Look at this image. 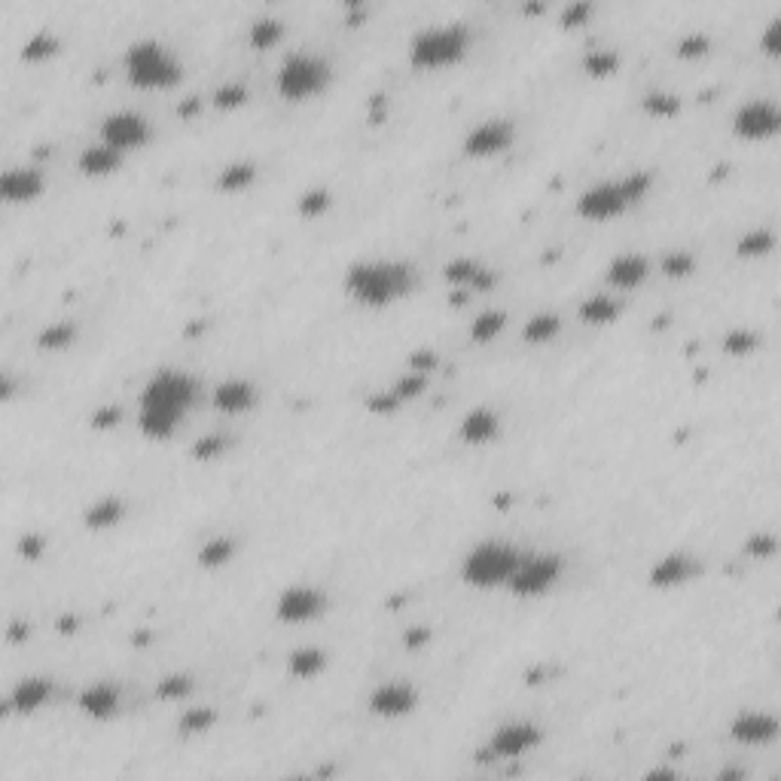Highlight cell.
I'll return each mask as SVG.
<instances>
[{"mask_svg":"<svg viewBox=\"0 0 781 781\" xmlns=\"http://www.w3.org/2000/svg\"><path fill=\"white\" fill-rule=\"evenodd\" d=\"M126 77L137 89H168L181 82L184 67L175 52L165 50L159 40L144 37L126 50Z\"/></svg>","mask_w":781,"mask_h":781,"instance_id":"cell-2","label":"cell"},{"mask_svg":"<svg viewBox=\"0 0 781 781\" xmlns=\"http://www.w3.org/2000/svg\"><path fill=\"white\" fill-rule=\"evenodd\" d=\"M192 687H196V683H192V677H190V675L175 672V675L159 677V683H156V696H159V699H165V702H181V699H186V696L192 693Z\"/></svg>","mask_w":781,"mask_h":781,"instance_id":"cell-41","label":"cell"},{"mask_svg":"<svg viewBox=\"0 0 781 781\" xmlns=\"http://www.w3.org/2000/svg\"><path fill=\"white\" fill-rule=\"evenodd\" d=\"M617 184H620V190H623L626 202L632 205V202H638V199H644L647 192H651L653 175H651V171H629L626 177H617Z\"/></svg>","mask_w":781,"mask_h":781,"instance_id":"cell-42","label":"cell"},{"mask_svg":"<svg viewBox=\"0 0 781 781\" xmlns=\"http://www.w3.org/2000/svg\"><path fill=\"white\" fill-rule=\"evenodd\" d=\"M504 327H507V312H504V308H486V312H480L473 317V324H470V339L486 345L501 336Z\"/></svg>","mask_w":781,"mask_h":781,"instance_id":"cell-31","label":"cell"},{"mask_svg":"<svg viewBox=\"0 0 781 781\" xmlns=\"http://www.w3.org/2000/svg\"><path fill=\"white\" fill-rule=\"evenodd\" d=\"M525 12H543V4H525Z\"/></svg>","mask_w":781,"mask_h":781,"instance_id":"cell-64","label":"cell"},{"mask_svg":"<svg viewBox=\"0 0 781 781\" xmlns=\"http://www.w3.org/2000/svg\"><path fill=\"white\" fill-rule=\"evenodd\" d=\"M416 285V272L403 260H366L355 262L345 275V290L363 306H388L403 300Z\"/></svg>","mask_w":781,"mask_h":781,"instance_id":"cell-1","label":"cell"},{"mask_svg":"<svg viewBox=\"0 0 781 781\" xmlns=\"http://www.w3.org/2000/svg\"><path fill=\"white\" fill-rule=\"evenodd\" d=\"M226 446H230L226 433H205V437H199L196 443L190 446V455L196 461H214L226 452Z\"/></svg>","mask_w":781,"mask_h":781,"instance_id":"cell-43","label":"cell"},{"mask_svg":"<svg viewBox=\"0 0 781 781\" xmlns=\"http://www.w3.org/2000/svg\"><path fill=\"white\" fill-rule=\"evenodd\" d=\"M513 137H516V126L510 120H486L467 131L461 150H465L467 156H476V159L497 156L513 144Z\"/></svg>","mask_w":781,"mask_h":781,"instance_id":"cell-14","label":"cell"},{"mask_svg":"<svg viewBox=\"0 0 781 781\" xmlns=\"http://www.w3.org/2000/svg\"><path fill=\"white\" fill-rule=\"evenodd\" d=\"M281 37H285V22H281L278 16H260L247 27V40H251V46H257V50H272Z\"/></svg>","mask_w":781,"mask_h":781,"instance_id":"cell-32","label":"cell"},{"mask_svg":"<svg viewBox=\"0 0 781 781\" xmlns=\"http://www.w3.org/2000/svg\"><path fill=\"white\" fill-rule=\"evenodd\" d=\"M330 82V65L321 55L290 52L278 67V92L290 101H306L324 92Z\"/></svg>","mask_w":781,"mask_h":781,"instance_id":"cell-5","label":"cell"},{"mask_svg":"<svg viewBox=\"0 0 781 781\" xmlns=\"http://www.w3.org/2000/svg\"><path fill=\"white\" fill-rule=\"evenodd\" d=\"M558 330H562V317H558L556 312H537L525 321L522 336H525V342H531V345H543V342H550V339H556Z\"/></svg>","mask_w":781,"mask_h":781,"instance_id":"cell-30","label":"cell"},{"mask_svg":"<svg viewBox=\"0 0 781 781\" xmlns=\"http://www.w3.org/2000/svg\"><path fill=\"white\" fill-rule=\"evenodd\" d=\"M745 552H748L751 558H757V562H766V558H772L778 552L776 535H769V531H754V535L745 541Z\"/></svg>","mask_w":781,"mask_h":781,"instance_id":"cell-47","label":"cell"},{"mask_svg":"<svg viewBox=\"0 0 781 781\" xmlns=\"http://www.w3.org/2000/svg\"><path fill=\"white\" fill-rule=\"evenodd\" d=\"M196 400V382L181 370H159L141 391V406H153V410H171L184 412Z\"/></svg>","mask_w":781,"mask_h":781,"instance_id":"cell-6","label":"cell"},{"mask_svg":"<svg viewBox=\"0 0 781 781\" xmlns=\"http://www.w3.org/2000/svg\"><path fill=\"white\" fill-rule=\"evenodd\" d=\"M120 421H122V410L116 403L98 406V410L92 412V427H98V431H110V427H116Z\"/></svg>","mask_w":781,"mask_h":781,"instance_id":"cell-53","label":"cell"},{"mask_svg":"<svg viewBox=\"0 0 781 781\" xmlns=\"http://www.w3.org/2000/svg\"><path fill=\"white\" fill-rule=\"evenodd\" d=\"M647 275H651V262H647V257H641V254H620V257H613L611 262H607L605 278H607V285L629 290V287L644 285Z\"/></svg>","mask_w":781,"mask_h":781,"instance_id":"cell-22","label":"cell"},{"mask_svg":"<svg viewBox=\"0 0 781 781\" xmlns=\"http://www.w3.org/2000/svg\"><path fill=\"white\" fill-rule=\"evenodd\" d=\"M245 101H247V86H241V82H223V86H217V92H214V105L223 110H235L245 105Z\"/></svg>","mask_w":781,"mask_h":781,"instance_id":"cell-49","label":"cell"},{"mask_svg":"<svg viewBox=\"0 0 781 781\" xmlns=\"http://www.w3.org/2000/svg\"><path fill=\"white\" fill-rule=\"evenodd\" d=\"M50 696H52V681L50 677L34 675V677H22V681L12 687L6 705H10L16 715H34L37 708H43Z\"/></svg>","mask_w":781,"mask_h":781,"instance_id":"cell-21","label":"cell"},{"mask_svg":"<svg viewBox=\"0 0 781 781\" xmlns=\"http://www.w3.org/2000/svg\"><path fill=\"white\" fill-rule=\"evenodd\" d=\"M501 433V412L492 406H473L458 425V437L467 446H486Z\"/></svg>","mask_w":781,"mask_h":781,"instance_id":"cell-17","label":"cell"},{"mask_svg":"<svg viewBox=\"0 0 781 781\" xmlns=\"http://www.w3.org/2000/svg\"><path fill=\"white\" fill-rule=\"evenodd\" d=\"M711 50V37L705 31H687L681 40L675 43V52L683 55V59H699Z\"/></svg>","mask_w":781,"mask_h":781,"instance_id":"cell-48","label":"cell"},{"mask_svg":"<svg viewBox=\"0 0 781 781\" xmlns=\"http://www.w3.org/2000/svg\"><path fill=\"white\" fill-rule=\"evenodd\" d=\"M772 247H776V235H772L769 230H751V232H745L742 238L736 241V254H738V257H745V260L766 257Z\"/></svg>","mask_w":781,"mask_h":781,"instance_id":"cell-37","label":"cell"},{"mask_svg":"<svg viewBox=\"0 0 781 781\" xmlns=\"http://www.w3.org/2000/svg\"><path fill=\"white\" fill-rule=\"evenodd\" d=\"M541 742H543V730L537 727V723L510 721V723H501V727L492 732V738H488V754L495 760H516L528 754L531 748H537Z\"/></svg>","mask_w":781,"mask_h":781,"instance_id":"cell-11","label":"cell"},{"mask_svg":"<svg viewBox=\"0 0 781 781\" xmlns=\"http://www.w3.org/2000/svg\"><path fill=\"white\" fill-rule=\"evenodd\" d=\"M696 574V562L687 552H668V556L656 558L651 568V586L656 590H672V586L687 583Z\"/></svg>","mask_w":781,"mask_h":781,"instance_id":"cell-20","label":"cell"},{"mask_svg":"<svg viewBox=\"0 0 781 781\" xmlns=\"http://www.w3.org/2000/svg\"><path fill=\"white\" fill-rule=\"evenodd\" d=\"M184 416L181 412H171V410H153V406H141V416H137V425L147 437L153 440H165L181 427Z\"/></svg>","mask_w":781,"mask_h":781,"instance_id":"cell-26","label":"cell"},{"mask_svg":"<svg viewBox=\"0 0 781 781\" xmlns=\"http://www.w3.org/2000/svg\"><path fill=\"white\" fill-rule=\"evenodd\" d=\"M199 107H202V101H199L196 95H186V98H181V105H177V113L192 116V113H199Z\"/></svg>","mask_w":781,"mask_h":781,"instance_id":"cell-58","label":"cell"},{"mask_svg":"<svg viewBox=\"0 0 781 781\" xmlns=\"http://www.w3.org/2000/svg\"><path fill=\"white\" fill-rule=\"evenodd\" d=\"M46 177L40 168H10L0 177V196L4 202H34L43 192Z\"/></svg>","mask_w":781,"mask_h":781,"instance_id":"cell-18","label":"cell"},{"mask_svg":"<svg viewBox=\"0 0 781 781\" xmlns=\"http://www.w3.org/2000/svg\"><path fill=\"white\" fill-rule=\"evenodd\" d=\"M651 778H675V769H653Z\"/></svg>","mask_w":781,"mask_h":781,"instance_id":"cell-63","label":"cell"},{"mask_svg":"<svg viewBox=\"0 0 781 781\" xmlns=\"http://www.w3.org/2000/svg\"><path fill=\"white\" fill-rule=\"evenodd\" d=\"M522 552L501 541H482L465 556L461 562V577L473 590H492V586H507L510 574L519 568Z\"/></svg>","mask_w":781,"mask_h":781,"instance_id":"cell-3","label":"cell"},{"mask_svg":"<svg viewBox=\"0 0 781 781\" xmlns=\"http://www.w3.org/2000/svg\"><path fill=\"white\" fill-rule=\"evenodd\" d=\"M641 107H644V113L656 116V120H672V116L681 113L683 101L681 95L668 92V89H651V92L641 98Z\"/></svg>","mask_w":781,"mask_h":781,"instance_id":"cell-33","label":"cell"},{"mask_svg":"<svg viewBox=\"0 0 781 781\" xmlns=\"http://www.w3.org/2000/svg\"><path fill=\"white\" fill-rule=\"evenodd\" d=\"M745 772L742 769H723L721 776H717V781H742Z\"/></svg>","mask_w":781,"mask_h":781,"instance_id":"cell-61","label":"cell"},{"mask_svg":"<svg viewBox=\"0 0 781 781\" xmlns=\"http://www.w3.org/2000/svg\"><path fill=\"white\" fill-rule=\"evenodd\" d=\"M418 702H421V696H418V690L412 687V683H406V681H385V683H379V687L370 693V699H366V708H370V715H376V717H385V721H397V717L412 715V711L418 708Z\"/></svg>","mask_w":781,"mask_h":781,"instance_id":"cell-12","label":"cell"},{"mask_svg":"<svg viewBox=\"0 0 781 781\" xmlns=\"http://www.w3.org/2000/svg\"><path fill=\"white\" fill-rule=\"evenodd\" d=\"M74 339H77V324L55 321V324H50V327L40 330L37 345L46 351H61V348H67V345H74Z\"/></svg>","mask_w":781,"mask_h":781,"instance_id":"cell-36","label":"cell"},{"mask_svg":"<svg viewBox=\"0 0 781 781\" xmlns=\"http://www.w3.org/2000/svg\"><path fill=\"white\" fill-rule=\"evenodd\" d=\"M732 129L745 141H769L781 129V110L776 101L751 98L732 113Z\"/></svg>","mask_w":781,"mask_h":781,"instance_id":"cell-8","label":"cell"},{"mask_svg":"<svg viewBox=\"0 0 781 781\" xmlns=\"http://www.w3.org/2000/svg\"><path fill=\"white\" fill-rule=\"evenodd\" d=\"M425 388H427V376H425V372H416V370H410L406 376H400L397 382L391 385V391L397 394L400 403H406V400L425 394Z\"/></svg>","mask_w":781,"mask_h":781,"instance_id":"cell-46","label":"cell"},{"mask_svg":"<svg viewBox=\"0 0 781 781\" xmlns=\"http://www.w3.org/2000/svg\"><path fill=\"white\" fill-rule=\"evenodd\" d=\"M629 208L623 190H620L617 181H601L590 190L580 192L577 199V214L586 220H596V223H605V220L620 217Z\"/></svg>","mask_w":781,"mask_h":781,"instance_id":"cell-13","label":"cell"},{"mask_svg":"<svg viewBox=\"0 0 781 781\" xmlns=\"http://www.w3.org/2000/svg\"><path fill=\"white\" fill-rule=\"evenodd\" d=\"M495 281H497V278H495L492 269L482 266V269H480V275H476V278H473V285H470V290H492V287H495Z\"/></svg>","mask_w":781,"mask_h":781,"instance_id":"cell-57","label":"cell"},{"mask_svg":"<svg viewBox=\"0 0 781 781\" xmlns=\"http://www.w3.org/2000/svg\"><path fill=\"white\" fill-rule=\"evenodd\" d=\"M760 50H763L766 55H778L781 52V19H769L763 27V34H760Z\"/></svg>","mask_w":781,"mask_h":781,"instance_id":"cell-52","label":"cell"},{"mask_svg":"<svg viewBox=\"0 0 781 781\" xmlns=\"http://www.w3.org/2000/svg\"><path fill=\"white\" fill-rule=\"evenodd\" d=\"M77 708L92 721H110L120 711V690L107 681H95L77 696Z\"/></svg>","mask_w":781,"mask_h":781,"instance_id":"cell-19","label":"cell"},{"mask_svg":"<svg viewBox=\"0 0 781 781\" xmlns=\"http://www.w3.org/2000/svg\"><path fill=\"white\" fill-rule=\"evenodd\" d=\"M410 366L416 372H431L433 366H440V357H437V351H431V348H418V351H412L410 355Z\"/></svg>","mask_w":781,"mask_h":781,"instance_id":"cell-55","label":"cell"},{"mask_svg":"<svg viewBox=\"0 0 781 781\" xmlns=\"http://www.w3.org/2000/svg\"><path fill=\"white\" fill-rule=\"evenodd\" d=\"M330 653L324 647H296L293 653L287 656V672L300 681H308V677H317L327 668Z\"/></svg>","mask_w":781,"mask_h":781,"instance_id":"cell-25","label":"cell"},{"mask_svg":"<svg viewBox=\"0 0 781 781\" xmlns=\"http://www.w3.org/2000/svg\"><path fill=\"white\" fill-rule=\"evenodd\" d=\"M232 556H235V541H232V537H226V535H217V537H208V541L199 547L196 562H199V568L214 571V568H223V565H230Z\"/></svg>","mask_w":781,"mask_h":781,"instance_id":"cell-27","label":"cell"},{"mask_svg":"<svg viewBox=\"0 0 781 781\" xmlns=\"http://www.w3.org/2000/svg\"><path fill=\"white\" fill-rule=\"evenodd\" d=\"M583 74H590V77L596 80H605V77H613L620 67V52L617 50H607V46H601V50H590L583 55Z\"/></svg>","mask_w":781,"mask_h":781,"instance_id":"cell-34","label":"cell"},{"mask_svg":"<svg viewBox=\"0 0 781 781\" xmlns=\"http://www.w3.org/2000/svg\"><path fill=\"white\" fill-rule=\"evenodd\" d=\"M577 315H580V321H583V324H596V327H601V324L617 321L620 302L613 300V296H607V293H596V296H590V300L580 302Z\"/></svg>","mask_w":781,"mask_h":781,"instance_id":"cell-28","label":"cell"},{"mask_svg":"<svg viewBox=\"0 0 781 781\" xmlns=\"http://www.w3.org/2000/svg\"><path fill=\"white\" fill-rule=\"evenodd\" d=\"M480 269H482L480 260H473V257H455V260L446 262L443 278L449 281V285H455V287H461V290H465V287L470 290L473 278L480 275Z\"/></svg>","mask_w":781,"mask_h":781,"instance_id":"cell-38","label":"cell"},{"mask_svg":"<svg viewBox=\"0 0 781 781\" xmlns=\"http://www.w3.org/2000/svg\"><path fill=\"white\" fill-rule=\"evenodd\" d=\"M77 165H80L82 175H89V177H107L122 165V153L116 147H110V144H105V141L89 144V147L80 153Z\"/></svg>","mask_w":781,"mask_h":781,"instance_id":"cell-23","label":"cell"},{"mask_svg":"<svg viewBox=\"0 0 781 781\" xmlns=\"http://www.w3.org/2000/svg\"><path fill=\"white\" fill-rule=\"evenodd\" d=\"M27 632H31V629H27V623H12L10 626V641H12V644H16V641H25Z\"/></svg>","mask_w":781,"mask_h":781,"instance_id":"cell-59","label":"cell"},{"mask_svg":"<svg viewBox=\"0 0 781 781\" xmlns=\"http://www.w3.org/2000/svg\"><path fill=\"white\" fill-rule=\"evenodd\" d=\"M730 736L738 745H769L778 738V717L769 711H742L730 723Z\"/></svg>","mask_w":781,"mask_h":781,"instance_id":"cell-15","label":"cell"},{"mask_svg":"<svg viewBox=\"0 0 781 781\" xmlns=\"http://www.w3.org/2000/svg\"><path fill=\"white\" fill-rule=\"evenodd\" d=\"M214 410L226 412V416H238L257 406V385L251 379H226L211 394Z\"/></svg>","mask_w":781,"mask_h":781,"instance_id":"cell-16","label":"cell"},{"mask_svg":"<svg viewBox=\"0 0 781 781\" xmlns=\"http://www.w3.org/2000/svg\"><path fill=\"white\" fill-rule=\"evenodd\" d=\"M327 605L330 598L324 590L296 583V586H287L278 596V601H275V617H278L281 623H308V620L321 617V613L327 611Z\"/></svg>","mask_w":781,"mask_h":781,"instance_id":"cell-10","label":"cell"},{"mask_svg":"<svg viewBox=\"0 0 781 781\" xmlns=\"http://www.w3.org/2000/svg\"><path fill=\"white\" fill-rule=\"evenodd\" d=\"M150 137H153L150 120L137 113V110H116V113L105 116V122H101V141L116 147L120 153L144 147Z\"/></svg>","mask_w":781,"mask_h":781,"instance_id":"cell-9","label":"cell"},{"mask_svg":"<svg viewBox=\"0 0 781 781\" xmlns=\"http://www.w3.org/2000/svg\"><path fill=\"white\" fill-rule=\"evenodd\" d=\"M254 181H257V165H254L251 159H238V162H230L226 168H220L217 190L241 192V190H247Z\"/></svg>","mask_w":781,"mask_h":781,"instance_id":"cell-29","label":"cell"},{"mask_svg":"<svg viewBox=\"0 0 781 781\" xmlns=\"http://www.w3.org/2000/svg\"><path fill=\"white\" fill-rule=\"evenodd\" d=\"M122 519H126V501L122 497H101V501L89 504L86 510H82V525L92 531H107L113 528V525H120Z\"/></svg>","mask_w":781,"mask_h":781,"instance_id":"cell-24","label":"cell"},{"mask_svg":"<svg viewBox=\"0 0 781 781\" xmlns=\"http://www.w3.org/2000/svg\"><path fill=\"white\" fill-rule=\"evenodd\" d=\"M46 550V541L40 535H22L19 537V556H25V562H37Z\"/></svg>","mask_w":781,"mask_h":781,"instance_id":"cell-54","label":"cell"},{"mask_svg":"<svg viewBox=\"0 0 781 781\" xmlns=\"http://www.w3.org/2000/svg\"><path fill=\"white\" fill-rule=\"evenodd\" d=\"M760 345V333H754V330H745V327H736L730 330L727 336H723V351L727 355H751V351H757Z\"/></svg>","mask_w":781,"mask_h":781,"instance_id":"cell-45","label":"cell"},{"mask_svg":"<svg viewBox=\"0 0 781 781\" xmlns=\"http://www.w3.org/2000/svg\"><path fill=\"white\" fill-rule=\"evenodd\" d=\"M77 626H80V623H77V617H61V620H59V632H65V635H67V632H74V629H77Z\"/></svg>","mask_w":781,"mask_h":781,"instance_id":"cell-60","label":"cell"},{"mask_svg":"<svg viewBox=\"0 0 781 781\" xmlns=\"http://www.w3.org/2000/svg\"><path fill=\"white\" fill-rule=\"evenodd\" d=\"M366 410L376 412V416H391V412L400 410V400H397V394H394L391 388L388 391H376V394H370V397H366Z\"/></svg>","mask_w":781,"mask_h":781,"instance_id":"cell-51","label":"cell"},{"mask_svg":"<svg viewBox=\"0 0 781 781\" xmlns=\"http://www.w3.org/2000/svg\"><path fill=\"white\" fill-rule=\"evenodd\" d=\"M470 46V27L461 22L421 27L410 40V59L416 67H446L465 59Z\"/></svg>","mask_w":781,"mask_h":781,"instance_id":"cell-4","label":"cell"},{"mask_svg":"<svg viewBox=\"0 0 781 781\" xmlns=\"http://www.w3.org/2000/svg\"><path fill=\"white\" fill-rule=\"evenodd\" d=\"M330 205H333V196H330L327 186H312V190H306L300 196L296 211H300L302 217H308V220H317V217H324V214L330 211Z\"/></svg>","mask_w":781,"mask_h":781,"instance_id":"cell-39","label":"cell"},{"mask_svg":"<svg viewBox=\"0 0 781 781\" xmlns=\"http://www.w3.org/2000/svg\"><path fill=\"white\" fill-rule=\"evenodd\" d=\"M431 638H433V635H431V629H427V626H410L403 632V644L410 647V651H418V647H425Z\"/></svg>","mask_w":781,"mask_h":781,"instance_id":"cell-56","label":"cell"},{"mask_svg":"<svg viewBox=\"0 0 781 781\" xmlns=\"http://www.w3.org/2000/svg\"><path fill=\"white\" fill-rule=\"evenodd\" d=\"M59 46H61L59 34H52V31H37V34H31V37H27L25 43H22V59H27V61L50 59V55L59 52Z\"/></svg>","mask_w":781,"mask_h":781,"instance_id":"cell-40","label":"cell"},{"mask_svg":"<svg viewBox=\"0 0 781 781\" xmlns=\"http://www.w3.org/2000/svg\"><path fill=\"white\" fill-rule=\"evenodd\" d=\"M562 568H565V562H562V556H556V552H541V556H522L519 568L510 574L507 590L516 592V596H522V598L543 596V592H547L550 586L558 580Z\"/></svg>","mask_w":781,"mask_h":781,"instance_id":"cell-7","label":"cell"},{"mask_svg":"<svg viewBox=\"0 0 781 781\" xmlns=\"http://www.w3.org/2000/svg\"><path fill=\"white\" fill-rule=\"evenodd\" d=\"M592 16V4L590 0H571L562 12H558V25L562 27H580L586 25V19Z\"/></svg>","mask_w":781,"mask_h":781,"instance_id":"cell-50","label":"cell"},{"mask_svg":"<svg viewBox=\"0 0 781 781\" xmlns=\"http://www.w3.org/2000/svg\"><path fill=\"white\" fill-rule=\"evenodd\" d=\"M696 269V260L693 254L687 251H668L666 257L660 260V272L666 275V278H687V275H693Z\"/></svg>","mask_w":781,"mask_h":781,"instance_id":"cell-44","label":"cell"},{"mask_svg":"<svg viewBox=\"0 0 781 781\" xmlns=\"http://www.w3.org/2000/svg\"><path fill=\"white\" fill-rule=\"evenodd\" d=\"M0 397H4V400H10V397H12V379H10V376L0 379Z\"/></svg>","mask_w":781,"mask_h":781,"instance_id":"cell-62","label":"cell"},{"mask_svg":"<svg viewBox=\"0 0 781 781\" xmlns=\"http://www.w3.org/2000/svg\"><path fill=\"white\" fill-rule=\"evenodd\" d=\"M214 723H217V711H214L211 705H196V708L184 711L181 721H177V730H181L184 736H205Z\"/></svg>","mask_w":781,"mask_h":781,"instance_id":"cell-35","label":"cell"}]
</instances>
